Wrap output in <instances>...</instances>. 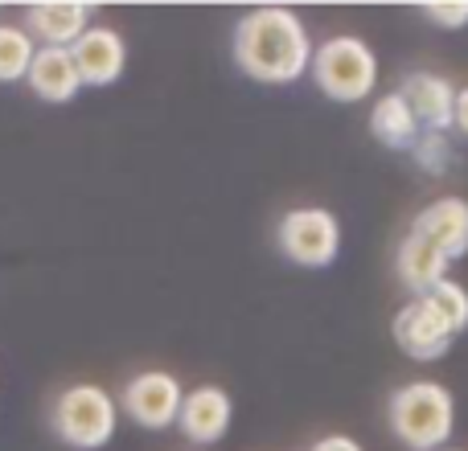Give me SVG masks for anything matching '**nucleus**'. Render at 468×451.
Listing matches in <instances>:
<instances>
[{
    "instance_id": "a211bd4d",
    "label": "nucleus",
    "mask_w": 468,
    "mask_h": 451,
    "mask_svg": "<svg viewBox=\"0 0 468 451\" xmlns=\"http://www.w3.org/2000/svg\"><path fill=\"white\" fill-rule=\"evenodd\" d=\"M420 8L440 29H464L468 25V0H431V5H420Z\"/></svg>"
},
{
    "instance_id": "39448f33",
    "label": "nucleus",
    "mask_w": 468,
    "mask_h": 451,
    "mask_svg": "<svg viewBox=\"0 0 468 451\" xmlns=\"http://www.w3.org/2000/svg\"><path fill=\"white\" fill-rule=\"evenodd\" d=\"M275 246L288 263L321 271L333 267L341 255V222L324 205H304V210H288L275 230Z\"/></svg>"
},
{
    "instance_id": "ddd939ff",
    "label": "nucleus",
    "mask_w": 468,
    "mask_h": 451,
    "mask_svg": "<svg viewBox=\"0 0 468 451\" xmlns=\"http://www.w3.org/2000/svg\"><path fill=\"white\" fill-rule=\"evenodd\" d=\"M25 82H29V90L41 99V103H58V107L70 103V99L82 90L79 66H74L70 49H49V46H37Z\"/></svg>"
},
{
    "instance_id": "f03ea898",
    "label": "nucleus",
    "mask_w": 468,
    "mask_h": 451,
    "mask_svg": "<svg viewBox=\"0 0 468 451\" xmlns=\"http://www.w3.org/2000/svg\"><path fill=\"white\" fill-rule=\"evenodd\" d=\"M390 431L411 451H440L452 439L456 398L440 382H407L390 394Z\"/></svg>"
},
{
    "instance_id": "aec40b11",
    "label": "nucleus",
    "mask_w": 468,
    "mask_h": 451,
    "mask_svg": "<svg viewBox=\"0 0 468 451\" xmlns=\"http://www.w3.org/2000/svg\"><path fill=\"white\" fill-rule=\"evenodd\" d=\"M308 451H366L357 439H349V435H324V439H316Z\"/></svg>"
},
{
    "instance_id": "f8f14e48",
    "label": "nucleus",
    "mask_w": 468,
    "mask_h": 451,
    "mask_svg": "<svg viewBox=\"0 0 468 451\" xmlns=\"http://www.w3.org/2000/svg\"><path fill=\"white\" fill-rule=\"evenodd\" d=\"M411 230L423 234V238H431L456 263V258L468 255V202L464 197H440V202H431L428 210L415 214Z\"/></svg>"
},
{
    "instance_id": "2eb2a0df",
    "label": "nucleus",
    "mask_w": 468,
    "mask_h": 451,
    "mask_svg": "<svg viewBox=\"0 0 468 451\" xmlns=\"http://www.w3.org/2000/svg\"><path fill=\"white\" fill-rule=\"evenodd\" d=\"M370 131L390 148V152H415V144H420V131H423V128H420V120L411 115L407 99L399 95V90H390V95H382L378 103H374V111H370Z\"/></svg>"
},
{
    "instance_id": "4468645a",
    "label": "nucleus",
    "mask_w": 468,
    "mask_h": 451,
    "mask_svg": "<svg viewBox=\"0 0 468 451\" xmlns=\"http://www.w3.org/2000/svg\"><path fill=\"white\" fill-rule=\"evenodd\" d=\"M448 267H452V258H448L436 242L407 230L403 246H399V258H395V271H399V279H403V288H411L415 296H428L436 283L448 279Z\"/></svg>"
},
{
    "instance_id": "1a4fd4ad",
    "label": "nucleus",
    "mask_w": 468,
    "mask_h": 451,
    "mask_svg": "<svg viewBox=\"0 0 468 451\" xmlns=\"http://www.w3.org/2000/svg\"><path fill=\"white\" fill-rule=\"evenodd\" d=\"M70 58L79 66L82 87H112V82H120L123 66H128V41L112 25H90L70 46Z\"/></svg>"
},
{
    "instance_id": "f3484780",
    "label": "nucleus",
    "mask_w": 468,
    "mask_h": 451,
    "mask_svg": "<svg viewBox=\"0 0 468 451\" xmlns=\"http://www.w3.org/2000/svg\"><path fill=\"white\" fill-rule=\"evenodd\" d=\"M428 299L440 308V316H444V320L452 324V332L461 337V332L468 329V291H464V283H456V279L436 283V288L428 291Z\"/></svg>"
},
{
    "instance_id": "20e7f679",
    "label": "nucleus",
    "mask_w": 468,
    "mask_h": 451,
    "mask_svg": "<svg viewBox=\"0 0 468 451\" xmlns=\"http://www.w3.org/2000/svg\"><path fill=\"white\" fill-rule=\"evenodd\" d=\"M313 82L333 103H362L378 82V58L362 37H329L313 49Z\"/></svg>"
},
{
    "instance_id": "6e6552de",
    "label": "nucleus",
    "mask_w": 468,
    "mask_h": 451,
    "mask_svg": "<svg viewBox=\"0 0 468 451\" xmlns=\"http://www.w3.org/2000/svg\"><path fill=\"white\" fill-rule=\"evenodd\" d=\"M90 16H95V5L87 0H37L25 8V33L37 46L70 49L90 29Z\"/></svg>"
},
{
    "instance_id": "9d476101",
    "label": "nucleus",
    "mask_w": 468,
    "mask_h": 451,
    "mask_svg": "<svg viewBox=\"0 0 468 451\" xmlns=\"http://www.w3.org/2000/svg\"><path fill=\"white\" fill-rule=\"evenodd\" d=\"M230 419H234V406H230L227 390L222 386H197V390H189L186 403H181L177 427L189 444L210 447L230 431Z\"/></svg>"
},
{
    "instance_id": "7ed1b4c3",
    "label": "nucleus",
    "mask_w": 468,
    "mask_h": 451,
    "mask_svg": "<svg viewBox=\"0 0 468 451\" xmlns=\"http://www.w3.org/2000/svg\"><path fill=\"white\" fill-rule=\"evenodd\" d=\"M49 427L74 451H99L115 439L120 427V403L95 382H74L49 406Z\"/></svg>"
},
{
    "instance_id": "9b49d317",
    "label": "nucleus",
    "mask_w": 468,
    "mask_h": 451,
    "mask_svg": "<svg viewBox=\"0 0 468 451\" xmlns=\"http://www.w3.org/2000/svg\"><path fill=\"white\" fill-rule=\"evenodd\" d=\"M399 95L407 99L411 115L420 120V128L428 131H440L444 136L452 128V107H456V87L444 79V74H407V82L399 87Z\"/></svg>"
},
{
    "instance_id": "dca6fc26",
    "label": "nucleus",
    "mask_w": 468,
    "mask_h": 451,
    "mask_svg": "<svg viewBox=\"0 0 468 451\" xmlns=\"http://www.w3.org/2000/svg\"><path fill=\"white\" fill-rule=\"evenodd\" d=\"M37 54V41L25 33V25L0 21V82H21Z\"/></svg>"
},
{
    "instance_id": "412c9836",
    "label": "nucleus",
    "mask_w": 468,
    "mask_h": 451,
    "mask_svg": "<svg viewBox=\"0 0 468 451\" xmlns=\"http://www.w3.org/2000/svg\"><path fill=\"white\" fill-rule=\"evenodd\" d=\"M452 128L461 131V136H468V87L456 90V107H452Z\"/></svg>"
},
{
    "instance_id": "423d86ee",
    "label": "nucleus",
    "mask_w": 468,
    "mask_h": 451,
    "mask_svg": "<svg viewBox=\"0 0 468 451\" xmlns=\"http://www.w3.org/2000/svg\"><path fill=\"white\" fill-rule=\"evenodd\" d=\"M120 411H128V419L144 431H165L177 423L181 414V403H186V390L173 373L165 370H144L136 378H128L123 394L115 398Z\"/></svg>"
},
{
    "instance_id": "f257e3e1",
    "label": "nucleus",
    "mask_w": 468,
    "mask_h": 451,
    "mask_svg": "<svg viewBox=\"0 0 468 451\" xmlns=\"http://www.w3.org/2000/svg\"><path fill=\"white\" fill-rule=\"evenodd\" d=\"M234 62L247 79L288 87L313 66V41L292 8H255L234 25Z\"/></svg>"
},
{
    "instance_id": "0eeeda50",
    "label": "nucleus",
    "mask_w": 468,
    "mask_h": 451,
    "mask_svg": "<svg viewBox=\"0 0 468 451\" xmlns=\"http://www.w3.org/2000/svg\"><path fill=\"white\" fill-rule=\"evenodd\" d=\"M390 332H395V345L403 349L407 357H415V362H436L456 341L452 324L440 316V308L431 304L428 296H415L407 308H399Z\"/></svg>"
},
{
    "instance_id": "6ab92c4d",
    "label": "nucleus",
    "mask_w": 468,
    "mask_h": 451,
    "mask_svg": "<svg viewBox=\"0 0 468 451\" xmlns=\"http://www.w3.org/2000/svg\"><path fill=\"white\" fill-rule=\"evenodd\" d=\"M415 161L428 164V169L440 173V164L448 161V148H444V136L440 131H428V136H420V144H415Z\"/></svg>"
},
{
    "instance_id": "4be33fe9",
    "label": "nucleus",
    "mask_w": 468,
    "mask_h": 451,
    "mask_svg": "<svg viewBox=\"0 0 468 451\" xmlns=\"http://www.w3.org/2000/svg\"><path fill=\"white\" fill-rule=\"evenodd\" d=\"M440 451H444V447H440Z\"/></svg>"
}]
</instances>
